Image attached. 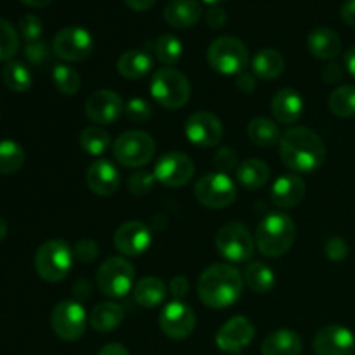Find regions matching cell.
<instances>
[{
    "label": "cell",
    "instance_id": "obj_1",
    "mask_svg": "<svg viewBox=\"0 0 355 355\" xmlns=\"http://www.w3.org/2000/svg\"><path fill=\"white\" fill-rule=\"evenodd\" d=\"M279 149L283 163L293 172H314L326 159V146L322 139L305 127H293L284 132Z\"/></svg>",
    "mask_w": 355,
    "mask_h": 355
},
{
    "label": "cell",
    "instance_id": "obj_2",
    "mask_svg": "<svg viewBox=\"0 0 355 355\" xmlns=\"http://www.w3.org/2000/svg\"><path fill=\"white\" fill-rule=\"evenodd\" d=\"M241 272L229 263H214L203 270L198 281L200 300L210 309L231 307L243 293Z\"/></svg>",
    "mask_w": 355,
    "mask_h": 355
},
{
    "label": "cell",
    "instance_id": "obj_3",
    "mask_svg": "<svg viewBox=\"0 0 355 355\" xmlns=\"http://www.w3.org/2000/svg\"><path fill=\"white\" fill-rule=\"evenodd\" d=\"M297 227L284 214H270L259 224L255 232V246L262 255L276 259L293 246Z\"/></svg>",
    "mask_w": 355,
    "mask_h": 355
},
{
    "label": "cell",
    "instance_id": "obj_4",
    "mask_svg": "<svg viewBox=\"0 0 355 355\" xmlns=\"http://www.w3.org/2000/svg\"><path fill=\"white\" fill-rule=\"evenodd\" d=\"M75 260V253L68 243L61 239L45 241L35 255V269L37 274L47 283H59L69 274Z\"/></svg>",
    "mask_w": 355,
    "mask_h": 355
},
{
    "label": "cell",
    "instance_id": "obj_5",
    "mask_svg": "<svg viewBox=\"0 0 355 355\" xmlns=\"http://www.w3.org/2000/svg\"><path fill=\"white\" fill-rule=\"evenodd\" d=\"M151 96L159 106L166 110H177L187 104L191 97L189 80L173 68H159L153 73L149 83Z\"/></svg>",
    "mask_w": 355,
    "mask_h": 355
},
{
    "label": "cell",
    "instance_id": "obj_6",
    "mask_svg": "<svg viewBox=\"0 0 355 355\" xmlns=\"http://www.w3.org/2000/svg\"><path fill=\"white\" fill-rule=\"evenodd\" d=\"M211 68L222 75H243L248 66V47L239 38H215L207 52Z\"/></svg>",
    "mask_w": 355,
    "mask_h": 355
},
{
    "label": "cell",
    "instance_id": "obj_7",
    "mask_svg": "<svg viewBox=\"0 0 355 355\" xmlns=\"http://www.w3.org/2000/svg\"><path fill=\"white\" fill-rule=\"evenodd\" d=\"M96 281L101 293L111 298H121L134 290L135 269L123 257H111L99 266Z\"/></svg>",
    "mask_w": 355,
    "mask_h": 355
},
{
    "label": "cell",
    "instance_id": "obj_8",
    "mask_svg": "<svg viewBox=\"0 0 355 355\" xmlns=\"http://www.w3.org/2000/svg\"><path fill=\"white\" fill-rule=\"evenodd\" d=\"M155 151V139L141 130L123 132L113 144L114 158L127 168H139V166L148 165Z\"/></svg>",
    "mask_w": 355,
    "mask_h": 355
},
{
    "label": "cell",
    "instance_id": "obj_9",
    "mask_svg": "<svg viewBox=\"0 0 355 355\" xmlns=\"http://www.w3.org/2000/svg\"><path fill=\"white\" fill-rule=\"evenodd\" d=\"M215 246L217 252L229 262L245 263L252 259L255 241L245 225L239 222H229L218 229L215 236Z\"/></svg>",
    "mask_w": 355,
    "mask_h": 355
},
{
    "label": "cell",
    "instance_id": "obj_10",
    "mask_svg": "<svg viewBox=\"0 0 355 355\" xmlns=\"http://www.w3.org/2000/svg\"><path fill=\"white\" fill-rule=\"evenodd\" d=\"M87 319L89 318L82 304L75 300H62L52 311L51 324L59 338L64 342H76L85 333Z\"/></svg>",
    "mask_w": 355,
    "mask_h": 355
},
{
    "label": "cell",
    "instance_id": "obj_11",
    "mask_svg": "<svg viewBox=\"0 0 355 355\" xmlns=\"http://www.w3.org/2000/svg\"><path fill=\"white\" fill-rule=\"evenodd\" d=\"M194 196L203 207L218 210L229 207L236 200V186L225 173H208L196 182Z\"/></svg>",
    "mask_w": 355,
    "mask_h": 355
},
{
    "label": "cell",
    "instance_id": "obj_12",
    "mask_svg": "<svg viewBox=\"0 0 355 355\" xmlns=\"http://www.w3.org/2000/svg\"><path fill=\"white\" fill-rule=\"evenodd\" d=\"M52 51L59 59L69 62L85 61L94 51L92 35L82 26H66L52 40Z\"/></svg>",
    "mask_w": 355,
    "mask_h": 355
},
{
    "label": "cell",
    "instance_id": "obj_13",
    "mask_svg": "<svg viewBox=\"0 0 355 355\" xmlns=\"http://www.w3.org/2000/svg\"><path fill=\"white\" fill-rule=\"evenodd\" d=\"M156 182L166 187H182L189 184L194 175V163L184 153H166L155 165Z\"/></svg>",
    "mask_w": 355,
    "mask_h": 355
},
{
    "label": "cell",
    "instance_id": "obj_14",
    "mask_svg": "<svg viewBox=\"0 0 355 355\" xmlns=\"http://www.w3.org/2000/svg\"><path fill=\"white\" fill-rule=\"evenodd\" d=\"M159 328L168 338L186 340L196 328V314L182 300H173L159 314Z\"/></svg>",
    "mask_w": 355,
    "mask_h": 355
},
{
    "label": "cell",
    "instance_id": "obj_15",
    "mask_svg": "<svg viewBox=\"0 0 355 355\" xmlns=\"http://www.w3.org/2000/svg\"><path fill=\"white\" fill-rule=\"evenodd\" d=\"M224 127L215 114L208 111L193 113L186 121V137L200 148H215L222 141Z\"/></svg>",
    "mask_w": 355,
    "mask_h": 355
},
{
    "label": "cell",
    "instance_id": "obj_16",
    "mask_svg": "<svg viewBox=\"0 0 355 355\" xmlns=\"http://www.w3.org/2000/svg\"><path fill=\"white\" fill-rule=\"evenodd\" d=\"M123 101L114 90H97L87 97L85 113L97 125H111L123 114Z\"/></svg>",
    "mask_w": 355,
    "mask_h": 355
},
{
    "label": "cell",
    "instance_id": "obj_17",
    "mask_svg": "<svg viewBox=\"0 0 355 355\" xmlns=\"http://www.w3.org/2000/svg\"><path fill=\"white\" fill-rule=\"evenodd\" d=\"M114 248L125 257H139L148 252L153 243V234L146 224L130 220L121 224L114 232Z\"/></svg>",
    "mask_w": 355,
    "mask_h": 355
},
{
    "label": "cell",
    "instance_id": "obj_18",
    "mask_svg": "<svg viewBox=\"0 0 355 355\" xmlns=\"http://www.w3.org/2000/svg\"><path fill=\"white\" fill-rule=\"evenodd\" d=\"M253 338H255V328L252 322L243 315H236L218 329L215 343L222 352L239 354L252 343Z\"/></svg>",
    "mask_w": 355,
    "mask_h": 355
},
{
    "label": "cell",
    "instance_id": "obj_19",
    "mask_svg": "<svg viewBox=\"0 0 355 355\" xmlns=\"http://www.w3.org/2000/svg\"><path fill=\"white\" fill-rule=\"evenodd\" d=\"M315 355H352L355 350V336L343 326H324L314 336Z\"/></svg>",
    "mask_w": 355,
    "mask_h": 355
},
{
    "label": "cell",
    "instance_id": "obj_20",
    "mask_svg": "<svg viewBox=\"0 0 355 355\" xmlns=\"http://www.w3.org/2000/svg\"><path fill=\"white\" fill-rule=\"evenodd\" d=\"M121 177L114 163L97 159L87 170V186L97 196H111L118 191Z\"/></svg>",
    "mask_w": 355,
    "mask_h": 355
},
{
    "label": "cell",
    "instance_id": "obj_21",
    "mask_svg": "<svg viewBox=\"0 0 355 355\" xmlns=\"http://www.w3.org/2000/svg\"><path fill=\"white\" fill-rule=\"evenodd\" d=\"M203 16V6L198 0H170L163 9L166 24L179 30H187L200 23Z\"/></svg>",
    "mask_w": 355,
    "mask_h": 355
},
{
    "label": "cell",
    "instance_id": "obj_22",
    "mask_svg": "<svg viewBox=\"0 0 355 355\" xmlns=\"http://www.w3.org/2000/svg\"><path fill=\"white\" fill-rule=\"evenodd\" d=\"M304 99L293 89H281L270 103V111L279 123H295L304 114Z\"/></svg>",
    "mask_w": 355,
    "mask_h": 355
},
{
    "label": "cell",
    "instance_id": "obj_23",
    "mask_svg": "<svg viewBox=\"0 0 355 355\" xmlns=\"http://www.w3.org/2000/svg\"><path fill=\"white\" fill-rule=\"evenodd\" d=\"M305 191H307V186L298 175H281L272 184L270 196L276 207L295 208L304 201Z\"/></svg>",
    "mask_w": 355,
    "mask_h": 355
},
{
    "label": "cell",
    "instance_id": "obj_24",
    "mask_svg": "<svg viewBox=\"0 0 355 355\" xmlns=\"http://www.w3.org/2000/svg\"><path fill=\"white\" fill-rule=\"evenodd\" d=\"M307 47L314 58L329 61L342 52V40L335 30L321 26L311 31L307 38Z\"/></svg>",
    "mask_w": 355,
    "mask_h": 355
},
{
    "label": "cell",
    "instance_id": "obj_25",
    "mask_svg": "<svg viewBox=\"0 0 355 355\" xmlns=\"http://www.w3.org/2000/svg\"><path fill=\"white\" fill-rule=\"evenodd\" d=\"M304 343L293 329H276L266 336L262 355H300Z\"/></svg>",
    "mask_w": 355,
    "mask_h": 355
},
{
    "label": "cell",
    "instance_id": "obj_26",
    "mask_svg": "<svg viewBox=\"0 0 355 355\" xmlns=\"http://www.w3.org/2000/svg\"><path fill=\"white\" fill-rule=\"evenodd\" d=\"M118 73L127 80H137L148 75L153 69V58L144 51H127L116 62Z\"/></svg>",
    "mask_w": 355,
    "mask_h": 355
},
{
    "label": "cell",
    "instance_id": "obj_27",
    "mask_svg": "<svg viewBox=\"0 0 355 355\" xmlns=\"http://www.w3.org/2000/svg\"><path fill=\"white\" fill-rule=\"evenodd\" d=\"M166 286L162 279L155 276H146L134 286V298L141 307L155 309L165 302Z\"/></svg>",
    "mask_w": 355,
    "mask_h": 355
},
{
    "label": "cell",
    "instance_id": "obj_28",
    "mask_svg": "<svg viewBox=\"0 0 355 355\" xmlns=\"http://www.w3.org/2000/svg\"><path fill=\"white\" fill-rule=\"evenodd\" d=\"M123 318L125 312L120 305L114 302H103L90 312L89 322L96 331L111 333L123 322Z\"/></svg>",
    "mask_w": 355,
    "mask_h": 355
},
{
    "label": "cell",
    "instance_id": "obj_29",
    "mask_svg": "<svg viewBox=\"0 0 355 355\" xmlns=\"http://www.w3.org/2000/svg\"><path fill=\"white\" fill-rule=\"evenodd\" d=\"M269 177V165L266 162H262V159L257 158H250L246 162L239 163L238 170H236V179L246 189H259V187L266 186Z\"/></svg>",
    "mask_w": 355,
    "mask_h": 355
},
{
    "label": "cell",
    "instance_id": "obj_30",
    "mask_svg": "<svg viewBox=\"0 0 355 355\" xmlns=\"http://www.w3.org/2000/svg\"><path fill=\"white\" fill-rule=\"evenodd\" d=\"M253 73L262 80H274L284 71V58L279 51L263 49L257 52L252 61Z\"/></svg>",
    "mask_w": 355,
    "mask_h": 355
},
{
    "label": "cell",
    "instance_id": "obj_31",
    "mask_svg": "<svg viewBox=\"0 0 355 355\" xmlns=\"http://www.w3.org/2000/svg\"><path fill=\"white\" fill-rule=\"evenodd\" d=\"M248 137L259 148H272L281 142L279 127L269 118H253L248 123Z\"/></svg>",
    "mask_w": 355,
    "mask_h": 355
},
{
    "label": "cell",
    "instance_id": "obj_32",
    "mask_svg": "<svg viewBox=\"0 0 355 355\" xmlns=\"http://www.w3.org/2000/svg\"><path fill=\"white\" fill-rule=\"evenodd\" d=\"M245 283L255 293H269L276 284V276L266 263L252 262L245 270Z\"/></svg>",
    "mask_w": 355,
    "mask_h": 355
},
{
    "label": "cell",
    "instance_id": "obj_33",
    "mask_svg": "<svg viewBox=\"0 0 355 355\" xmlns=\"http://www.w3.org/2000/svg\"><path fill=\"white\" fill-rule=\"evenodd\" d=\"M2 80L14 92H26L33 83L30 68L19 61H9L2 69Z\"/></svg>",
    "mask_w": 355,
    "mask_h": 355
},
{
    "label": "cell",
    "instance_id": "obj_34",
    "mask_svg": "<svg viewBox=\"0 0 355 355\" xmlns=\"http://www.w3.org/2000/svg\"><path fill=\"white\" fill-rule=\"evenodd\" d=\"M111 144L110 134L101 127H87L80 134V146L87 155L101 156L107 151Z\"/></svg>",
    "mask_w": 355,
    "mask_h": 355
},
{
    "label": "cell",
    "instance_id": "obj_35",
    "mask_svg": "<svg viewBox=\"0 0 355 355\" xmlns=\"http://www.w3.org/2000/svg\"><path fill=\"white\" fill-rule=\"evenodd\" d=\"M328 106L333 114L350 118L355 114V85H342L329 96Z\"/></svg>",
    "mask_w": 355,
    "mask_h": 355
},
{
    "label": "cell",
    "instance_id": "obj_36",
    "mask_svg": "<svg viewBox=\"0 0 355 355\" xmlns=\"http://www.w3.org/2000/svg\"><path fill=\"white\" fill-rule=\"evenodd\" d=\"M24 149L21 148L17 142L0 141V173L7 175V173H14L24 165Z\"/></svg>",
    "mask_w": 355,
    "mask_h": 355
},
{
    "label": "cell",
    "instance_id": "obj_37",
    "mask_svg": "<svg viewBox=\"0 0 355 355\" xmlns=\"http://www.w3.org/2000/svg\"><path fill=\"white\" fill-rule=\"evenodd\" d=\"M52 80H54V85L58 87L59 92L64 94V96H75L82 85L78 71L68 64H55L52 69Z\"/></svg>",
    "mask_w": 355,
    "mask_h": 355
},
{
    "label": "cell",
    "instance_id": "obj_38",
    "mask_svg": "<svg viewBox=\"0 0 355 355\" xmlns=\"http://www.w3.org/2000/svg\"><path fill=\"white\" fill-rule=\"evenodd\" d=\"M155 54L163 64L173 66L182 58V44L173 35H162L155 44Z\"/></svg>",
    "mask_w": 355,
    "mask_h": 355
},
{
    "label": "cell",
    "instance_id": "obj_39",
    "mask_svg": "<svg viewBox=\"0 0 355 355\" xmlns=\"http://www.w3.org/2000/svg\"><path fill=\"white\" fill-rule=\"evenodd\" d=\"M19 51V35L9 21L0 17V61H12Z\"/></svg>",
    "mask_w": 355,
    "mask_h": 355
},
{
    "label": "cell",
    "instance_id": "obj_40",
    "mask_svg": "<svg viewBox=\"0 0 355 355\" xmlns=\"http://www.w3.org/2000/svg\"><path fill=\"white\" fill-rule=\"evenodd\" d=\"M155 173L146 172V170H139V172L132 173L127 180V187L134 196H146L155 189Z\"/></svg>",
    "mask_w": 355,
    "mask_h": 355
},
{
    "label": "cell",
    "instance_id": "obj_41",
    "mask_svg": "<svg viewBox=\"0 0 355 355\" xmlns=\"http://www.w3.org/2000/svg\"><path fill=\"white\" fill-rule=\"evenodd\" d=\"M19 33H21V38L26 40L28 44L40 40L42 33H44V24H42L40 17L33 16V14H26V16L21 17Z\"/></svg>",
    "mask_w": 355,
    "mask_h": 355
},
{
    "label": "cell",
    "instance_id": "obj_42",
    "mask_svg": "<svg viewBox=\"0 0 355 355\" xmlns=\"http://www.w3.org/2000/svg\"><path fill=\"white\" fill-rule=\"evenodd\" d=\"M125 116L134 121V123H144L153 116V110L148 101L141 99V97H134L125 106Z\"/></svg>",
    "mask_w": 355,
    "mask_h": 355
},
{
    "label": "cell",
    "instance_id": "obj_43",
    "mask_svg": "<svg viewBox=\"0 0 355 355\" xmlns=\"http://www.w3.org/2000/svg\"><path fill=\"white\" fill-rule=\"evenodd\" d=\"M24 58L28 59V62L37 68H44L45 64L51 59V51H49V45L45 42H31V44H26L24 47Z\"/></svg>",
    "mask_w": 355,
    "mask_h": 355
},
{
    "label": "cell",
    "instance_id": "obj_44",
    "mask_svg": "<svg viewBox=\"0 0 355 355\" xmlns=\"http://www.w3.org/2000/svg\"><path fill=\"white\" fill-rule=\"evenodd\" d=\"M214 163H215V166H217L218 172L225 173V175H227L229 172H232V170H238V166H239L238 155H236L234 149H231V148L218 149L214 156Z\"/></svg>",
    "mask_w": 355,
    "mask_h": 355
},
{
    "label": "cell",
    "instance_id": "obj_45",
    "mask_svg": "<svg viewBox=\"0 0 355 355\" xmlns=\"http://www.w3.org/2000/svg\"><path fill=\"white\" fill-rule=\"evenodd\" d=\"M99 255V246L97 243H94L92 239H82V241L76 243L75 248V257L82 263H90L97 259Z\"/></svg>",
    "mask_w": 355,
    "mask_h": 355
},
{
    "label": "cell",
    "instance_id": "obj_46",
    "mask_svg": "<svg viewBox=\"0 0 355 355\" xmlns=\"http://www.w3.org/2000/svg\"><path fill=\"white\" fill-rule=\"evenodd\" d=\"M349 253V248H347V243L340 238H331L326 243V255H328L329 260L333 262H342L343 259Z\"/></svg>",
    "mask_w": 355,
    "mask_h": 355
},
{
    "label": "cell",
    "instance_id": "obj_47",
    "mask_svg": "<svg viewBox=\"0 0 355 355\" xmlns=\"http://www.w3.org/2000/svg\"><path fill=\"white\" fill-rule=\"evenodd\" d=\"M227 21V14L222 9L220 6H210V9L207 10V24L210 28H222Z\"/></svg>",
    "mask_w": 355,
    "mask_h": 355
},
{
    "label": "cell",
    "instance_id": "obj_48",
    "mask_svg": "<svg viewBox=\"0 0 355 355\" xmlns=\"http://www.w3.org/2000/svg\"><path fill=\"white\" fill-rule=\"evenodd\" d=\"M187 291H189V281L184 276H175L172 281H170V293L175 298L186 297Z\"/></svg>",
    "mask_w": 355,
    "mask_h": 355
},
{
    "label": "cell",
    "instance_id": "obj_49",
    "mask_svg": "<svg viewBox=\"0 0 355 355\" xmlns=\"http://www.w3.org/2000/svg\"><path fill=\"white\" fill-rule=\"evenodd\" d=\"M340 16H342V19L345 21L349 26H355V0H347V2H343Z\"/></svg>",
    "mask_w": 355,
    "mask_h": 355
},
{
    "label": "cell",
    "instance_id": "obj_50",
    "mask_svg": "<svg viewBox=\"0 0 355 355\" xmlns=\"http://www.w3.org/2000/svg\"><path fill=\"white\" fill-rule=\"evenodd\" d=\"M125 6L130 7L132 10H137V12H144V10L151 9L158 0H123Z\"/></svg>",
    "mask_w": 355,
    "mask_h": 355
},
{
    "label": "cell",
    "instance_id": "obj_51",
    "mask_svg": "<svg viewBox=\"0 0 355 355\" xmlns=\"http://www.w3.org/2000/svg\"><path fill=\"white\" fill-rule=\"evenodd\" d=\"M97 355H130L128 350L125 349L120 343H110V345H104L103 349L97 352Z\"/></svg>",
    "mask_w": 355,
    "mask_h": 355
},
{
    "label": "cell",
    "instance_id": "obj_52",
    "mask_svg": "<svg viewBox=\"0 0 355 355\" xmlns=\"http://www.w3.org/2000/svg\"><path fill=\"white\" fill-rule=\"evenodd\" d=\"M238 87L243 90V92H252L255 89V82L250 75H241L238 80Z\"/></svg>",
    "mask_w": 355,
    "mask_h": 355
},
{
    "label": "cell",
    "instance_id": "obj_53",
    "mask_svg": "<svg viewBox=\"0 0 355 355\" xmlns=\"http://www.w3.org/2000/svg\"><path fill=\"white\" fill-rule=\"evenodd\" d=\"M345 66H347V69H349L350 75H352L354 78H355V45H352V47H350L349 51H347V54H345Z\"/></svg>",
    "mask_w": 355,
    "mask_h": 355
},
{
    "label": "cell",
    "instance_id": "obj_54",
    "mask_svg": "<svg viewBox=\"0 0 355 355\" xmlns=\"http://www.w3.org/2000/svg\"><path fill=\"white\" fill-rule=\"evenodd\" d=\"M322 75H324V78L328 75H331V78H329L328 82L333 83V82H336V80L342 78V69H340V66H336V64L326 66V69H324V73H322Z\"/></svg>",
    "mask_w": 355,
    "mask_h": 355
},
{
    "label": "cell",
    "instance_id": "obj_55",
    "mask_svg": "<svg viewBox=\"0 0 355 355\" xmlns=\"http://www.w3.org/2000/svg\"><path fill=\"white\" fill-rule=\"evenodd\" d=\"M21 2L30 7H47L52 0H21Z\"/></svg>",
    "mask_w": 355,
    "mask_h": 355
},
{
    "label": "cell",
    "instance_id": "obj_56",
    "mask_svg": "<svg viewBox=\"0 0 355 355\" xmlns=\"http://www.w3.org/2000/svg\"><path fill=\"white\" fill-rule=\"evenodd\" d=\"M7 236V224L2 217H0V241Z\"/></svg>",
    "mask_w": 355,
    "mask_h": 355
},
{
    "label": "cell",
    "instance_id": "obj_57",
    "mask_svg": "<svg viewBox=\"0 0 355 355\" xmlns=\"http://www.w3.org/2000/svg\"><path fill=\"white\" fill-rule=\"evenodd\" d=\"M203 2H207V3H210V6H218V3H222V2H225V0H203Z\"/></svg>",
    "mask_w": 355,
    "mask_h": 355
}]
</instances>
